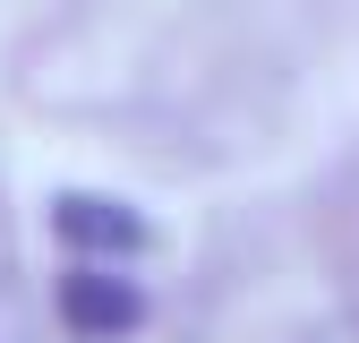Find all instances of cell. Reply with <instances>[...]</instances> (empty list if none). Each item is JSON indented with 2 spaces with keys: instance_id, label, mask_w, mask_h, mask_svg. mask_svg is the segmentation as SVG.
<instances>
[{
  "instance_id": "6da1fadb",
  "label": "cell",
  "mask_w": 359,
  "mask_h": 343,
  "mask_svg": "<svg viewBox=\"0 0 359 343\" xmlns=\"http://www.w3.org/2000/svg\"><path fill=\"white\" fill-rule=\"evenodd\" d=\"M60 318L77 326V335H128L146 318V300H137V283L128 275H103V266H77V275H60Z\"/></svg>"
},
{
  "instance_id": "7a4b0ae2",
  "label": "cell",
  "mask_w": 359,
  "mask_h": 343,
  "mask_svg": "<svg viewBox=\"0 0 359 343\" xmlns=\"http://www.w3.org/2000/svg\"><path fill=\"white\" fill-rule=\"evenodd\" d=\"M52 232L69 240V249H86V257H95V249H146V224H137V214H128V206H111V198H60L52 206Z\"/></svg>"
}]
</instances>
